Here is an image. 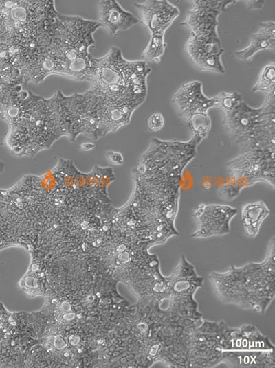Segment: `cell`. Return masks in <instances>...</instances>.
Here are the masks:
<instances>
[{
    "mask_svg": "<svg viewBox=\"0 0 275 368\" xmlns=\"http://www.w3.org/2000/svg\"><path fill=\"white\" fill-rule=\"evenodd\" d=\"M270 211L262 200L248 203L241 208V215L243 227L247 235L255 238L259 232L264 220L269 216Z\"/></svg>",
    "mask_w": 275,
    "mask_h": 368,
    "instance_id": "cell-16",
    "label": "cell"
},
{
    "mask_svg": "<svg viewBox=\"0 0 275 368\" xmlns=\"http://www.w3.org/2000/svg\"><path fill=\"white\" fill-rule=\"evenodd\" d=\"M192 7L181 23L196 37H219L218 34L220 14L226 8L237 2L233 0H195L192 1Z\"/></svg>",
    "mask_w": 275,
    "mask_h": 368,
    "instance_id": "cell-7",
    "label": "cell"
},
{
    "mask_svg": "<svg viewBox=\"0 0 275 368\" xmlns=\"http://www.w3.org/2000/svg\"><path fill=\"white\" fill-rule=\"evenodd\" d=\"M185 50L188 60L198 70L224 73L221 60L224 49L219 37H196L190 35Z\"/></svg>",
    "mask_w": 275,
    "mask_h": 368,
    "instance_id": "cell-9",
    "label": "cell"
},
{
    "mask_svg": "<svg viewBox=\"0 0 275 368\" xmlns=\"http://www.w3.org/2000/svg\"><path fill=\"white\" fill-rule=\"evenodd\" d=\"M227 169L241 189L263 182L275 187V152L248 150L230 160Z\"/></svg>",
    "mask_w": 275,
    "mask_h": 368,
    "instance_id": "cell-6",
    "label": "cell"
},
{
    "mask_svg": "<svg viewBox=\"0 0 275 368\" xmlns=\"http://www.w3.org/2000/svg\"><path fill=\"white\" fill-rule=\"evenodd\" d=\"M171 102L177 115L186 122L194 114L208 113L215 107L217 100L205 95L202 83L194 80L183 84L173 95Z\"/></svg>",
    "mask_w": 275,
    "mask_h": 368,
    "instance_id": "cell-10",
    "label": "cell"
},
{
    "mask_svg": "<svg viewBox=\"0 0 275 368\" xmlns=\"http://www.w3.org/2000/svg\"><path fill=\"white\" fill-rule=\"evenodd\" d=\"M151 69L144 60H127L112 47L104 56L92 58L86 80L94 95L117 104L139 107L147 95L146 78Z\"/></svg>",
    "mask_w": 275,
    "mask_h": 368,
    "instance_id": "cell-1",
    "label": "cell"
},
{
    "mask_svg": "<svg viewBox=\"0 0 275 368\" xmlns=\"http://www.w3.org/2000/svg\"><path fill=\"white\" fill-rule=\"evenodd\" d=\"M236 214L237 209L230 205L201 203L193 211L198 227L191 236L207 238L228 234L231 220Z\"/></svg>",
    "mask_w": 275,
    "mask_h": 368,
    "instance_id": "cell-8",
    "label": "cell"
},
{
    "mask_svg": "<svg viewBox=\"0 0 275 368\" xmlns=\"http://www.w3.org/2000/svg\"><path fill=\"white\" fill-rule=\"evenodd\" d=\"M107 160L113 165H120L124 163L123 154L118 151L108 150L105 153Z\"/></svg>",
    "mask_w": 275,
    "mask_h": 368,
    "instance_id": "cell-23",
    "label": "cell"
},
{
    "mask_svg": "<svg viewBox=\"0 0 275 368\" xmlns=\"http://www.w3.org/2000/svg\"><path fill=\"white\" fill-rule=\"evenodd\" d=\"M140 23L150 34L164 33L179 15L177 7L166 0H147L135 3Z\"/></svg>",
    "mask_w": 275,
    "mask_h": 368,
    "instance_id": "cell-12",
    "label": "cell"
},
{
    "mask_svg": "<svg viewBox=\"0 0 275 368\" xmlns=\"http://www.w3.org/2000/svg\"><path fill=\"white\" fill-rule=\"evenodd\" d=\"M252 91L263 93L265 99H275V65L273 62L263 67L252 87Z\"/></svg>",
    "mask_w": 275,
    "mask_h": 368,
    "instance_id": "cell-17",
    "label": "cell"
},
{
    "mask_svg": "<svg viewBox=\"0 0 275 368\" xmlns=\"http://www.w3.org/2000/svg\"><path fill=\"white\" fill-rule=\"evenodd\" d=\"M190 130L195 135L205 139L211 129V119L208 113H196L186 121Z\"/></svg>",
    "mask_w": 275,
    "mask_h": 368,
    "instance_id": "cell-19",
    "label": "cell"
},
{
    "mask_svg": "<svg viewBox=\"0 0 275 368\" xmlns=\"http://www.w3.org/2000/svg\"><path fill=\"white\" fill-rule=\"evenodd\" d=\"M241 189L233 181L219 189V196L223 199L232 200L241 192Z\"/></svg>",
    "mask_w": 275,
    "mask_h": 368,
    "instance_id": "cell-21",
    "label": "cell"
},
{
    "mask_svg": "<svg viewBox=\"0 0 275 368\" xmlns=\"http://www.w3.org/2000/svg\"><path fill=\"white\" fill-rule=\"evenodd\" d=\"M148 129L152 132H158L164 126V117L161 113L152 114L147 122Z\"/></svg>",
    "mask_w": 275,
    "mask_h": 368,
    "instance_id": "cell-22",
    "label": "cell"
},
{
    "mask_svg": "<svg viewBox=\"0 0 275 368\" xmlns=\"http://www.w3.org/2000/svg\"><path fill=\"white\" fill-rule=\"evenodd\" d=\"M203 140L195 135L188 141L153 138L133 176L157 181L182 180L183 170L196 156Z\"/></svg>",
    "mask_w": 275,
    "mask_h": 368,
    "instance_id": "cell-4",
    "label": "cell"
},
{
    "mask_svg": "<svg viewBox=\"0 0 275 368\" xmlns=\"http://www.w3.org/2000/svg\"><path fill=\"white\" fill-rule=\"evenodd\" d=\"M274 239L261 262L241 267L232 266L225 273L212 272L210 279L221 300L227 303L264 312L274 297Z\"/></svg>",
    "mask_w": 275,
    "mask_h": 368,
    "instance_id": "cell-2",
    "label": "cell"
},
{
    "mask_svg": "<svg viewBox=\"0 0 275 368\" xmlns=\"http://www.w3.org/2000/svg\"><path fill=\"white\" fill-rule=\"evenodd\" d=\"M164 34V33L150 34L148 43L142 54V57L144 61L155 63L160 62L166 47Z\"/></svg>",
    "mask_w": 275,
    "mask_h": 368,
    "instance_id": "cell-18",
    "label": "cell"
},
{
    "mask_svg": "<svg viewBox=\"0 0 275 368\" xmlns=\"http://www.w3.org/2000/svg\"><path fill=\"white\" fill-rule=\"evenodd\" d=\"M217 102L215 107L223 112V116L232 111L242 101V95L237 92H222L214 96Z\"/></svg>",
    "mask_w": 275,
    "mask_h": 368,
    "instance_id": "cell-20",
    "label": "cell"
},
{
    "mask_svg": "<svg viewBox=\"0 0 275 368\" xmlns=\"http://www.w3.org/2000/svg\"><path fill=\"white\" fill-rule=\"evenodd\" d=\"M275 48V23L267 21L259 23L257 31L251 34L249 45L234 52V56L237 59L247 62L260 51L265 49L274 50Z\"/></svg>",
    "mask_w": 275,
    "mask_h": 368,
    "instance_id": "cell-15",
    "label": "cell"
},
{
    "mask_svg": "<svg viewBox=\"0 0 275 368\" xmlns=\"http://www.w3.org/2000/svg\"><path fill=\"white\" fill-rule=\"evenodd\" d=\"M98 20L111 36L125 31L140 23L139 19L124 10L117 1L102 0L98 2Z\"/></svg>",
    "mask_w": 275,
    "mask_h": 368,
    "instance_id": "cell-14",
    "label": "cell"
},
{
    "mask_svg": "<svg viewBox=\"0 0 275 368\" xmlns=\"http://www.w3.org/2000/svg\"><path fill=\"white\" fill-rule=\"evenodd\" d=\"M245 4L249 10L261 9L265 5V1L251 0L245 1Z\"/></svg>",
    "mask_w": 275,
    "mask_h": 368,
    "instance_id": "cell-24",
    "label": "cell"
},
{
    "mask_svg": "<svg viewBox=\"0 0 275 368\" xmlns=\"http://www.w3.org/2000/svg\"><path fill=\"white\" fill-rule=\"evenodd\" d=\"M260 119L240 145L242 152L248 150L275 152V102L264 101Z\"/></svg>",
    "mask_w": 275,
    "mask_h": 368,
    "instance_id": "cell-11",
    "label": "cell"
},
{
    "mask_svg": "<svg viewBox=\"0 0 275 368\" xmlns=\"http://www.w3.org/2000/svg\"><path fill=\"white\" fill-rule=\"evenodd\" d=\"M10 126L6 142L16 154L48 148L64 135L58 93L46 99L32 91L19 116Z\"/></svg>",
    "mask_w": 275,
    "mask_h": 368,
    "instance_id": "cell-3",
    "label": "cell"
},
{
    "mask_svg": "<svg viewBox=\"0 0 275 368\" xmlns=\"http://www.w3.org/2000/svg\"><path fill=\"white\" fill-rule=\"evenodd\" d=\"M57 12L54 1H0V42L45 32Z\"/></svg>",
    "mask_w": 275,
    "mask_h": 368,
    "instance_id": "cell-5",
    "label": "cell"
},
{
    "mask_svg": "<svg viewBox=\"0 0 275 368\" xmlns=\"http://www.w3.org/2000/svg\"><path fill=\"white\" fill-rule=\"evenodd\" d=\"M95 148V144L90 142L82 143L79 145V148L82 151H89Z\"/></svg>",
    "mask_w": 275,
    "mask_h": 368,
    "instance_id": "cell-25",
    "label": "cell"
},
{
    "mask_svg": "<svg viewBox=\"0 0 275 368\" xmlns=\"http://www.w3.org/2000/svg\"><path fill=\"white\" fill-rule=\"evenodd\" d=\"M261 113V106L252 108L242 101L232 111L223 116V127L232 141L240 146L258 122Z\"/></svg>",
    "mask_w": 275,
    "mask_h": 368,
    "instance_id": "cell-13",
    "label": "cell"
}]
</instances>
